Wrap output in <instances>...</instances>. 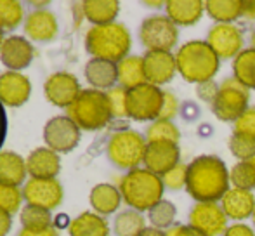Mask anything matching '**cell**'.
Wrapping results in <instances>:
<instances>
[{"mask_svg":"<svg viewBox=\"0 0 255 236\" xmlns=\"http://www.w3.org/2000/svg\"><path fill=\"white\" fill-rule=\"evenodd\" d=\"M229 188V169L219 156L202 155L188 163L186 191L196 203H219Z\"/></svg>","mask_w":255,"mask_h":236,"instance_id":"6da1fadb","label":"cell"},{"mask_svg":"<svg viewBox=\"0 0 255 236\" xmlns=\"http://www.w3.org/2000/svg\"><path fill=\"white\" fill-rule=\"evenodd\" d=\"M177 73L189 84H203L214 80L221 68V59L212 51L207 40H189L175 52Z\"/></svg>","mask_w":255,"mask_h":236,"instance_id":"7a4b0ae2","label":"cell"},{"mask_svg":"<svg viewBox=\"0 0 255 236\" xmlns=\"http://www.w3.org/2000/svg\"><path fill=\"white\" fill-rule=\"evenodd\" d=\"M132 37L127 26L122 23H110L91 26L85 33V49L92 58L120 63L130 56Z\"/></svg>","mask_w":255,"mask_h":236,"instance_id":"3957f363","label":"cell"},{"mask_svg":"<svg viewBox=\"0 0 255 236\" xmlns=\"http://www.w3.org/2000/svg\"><path fill=\"white\" fill-rule=\"evenodd\" d=\"M118 189L124 202L130 209L137 212H148L151 207L163 200L165 186L160 176L153 174L146 167H137L134 170H128L120 179Z\"/></svg>","mask_w":255,"mask_h":236,"instance_id":"277c9868","label":"cell"},{"mask_svg":"<svg viewBox=\"0 0 255 236\" xmlns=\"http://www.w3.org/2000/svg\"><path fill=\"white\" fill-rule=\"evenodd\" d=\"M66 112L80 130H101L113 118L108 94L96 89L82 91Z\"/></svg>","mask_w":255,"mask_h":236,"instance_id":"5b68a950","label":"cell"},{"mask_svg":"<svg viewBox=\"0 0 255 236\" xmlns=\"http://www.w3.org/2000/svg\"><path fill=\"white\" fill-rule=\"evenodd\" d=\"M148 141L142 134L132 128L115 132L106 146V155L115 167L122 170H134L144 163Z\"/></svg>","mask_w":255,"mask_h":236,"instance_id":"8992f818","label":"cell"},{"mask_svg":"<svg viewBox=\"0 0 255 236\" xmlns=\"http://www.w3.org/2000/svg\"><path fill=\"white\" fill-rule=\"evenodd\" d=\"M210 108L221 121L235 123L250 108V89L240 84L235 77L224 78L219 84L217 98Z\"/></svg>","mask_w":255,"mask_h":236,"instance_id":"52a82bcc","label":"cell"},{"mask_svg":"<svg viewBox=\"0 0 255 236\" xmlns=\"http://www.w3.org/2000/svg\"><path fill=\"white\" fill-rule=\"evenodd\" d=\"M139 40L148 51H165L172 49L179 42V26L167 14H153L141 23L139 28Z\"/></svg>","mask_w":255,"mask_h":236,"instance_id":"ba28073f","label":"cell"},{"mask_svg":"<svg viewBox=\"0 0 255 236\" xmlns=\"http://www.w3.org/2000/svg\"><path fill=\"white\" fill-rule=\"evenodd\" d=\"M163 106V91L156 85L142 84L127 91V115L135 121H154Z\"/></svg>","mask_w":255,"mask_h":236,"instance_id":"9c48e42d","label":"cell"},{"mask_svg":"<svg viewBox=\"0 0 255 236\" xmlns=\"http://www.w3.org/2000/svg\"><path fill=\"white\" fill-rule=\"evenodd\" d=\"M80 127L68 115L52 117L44 127V141L56 153H70L80 142Z\"/></svg>","mask_w":255,"mask_h":236,"instance_id":"30bf717a","label":"cell"},{"mask_svg":"<svg viewBox=\"0 0 255 236\" xmlns=\"http://www.w3.org/2000/svg\"><path fill=\"white\" fill-rule=\"evenodd\" d=\"M207 44L219 59H235L243 51L245 35L238 24H214L208 30Z\"/></svg>","mask_w":255,"mask_h":236,"instance_id":"8fae6325","label":"cell"},{"mask_svg":"<svg viewBox=\"0 0 255 236\" xmlns=\"http://www.w3.org/2000/svg\"><path fill=\"white\" fill-rule=\"evenodd\" d=\"M189 226L205 236H221L228 230V216L221 203H195L189 210Z\"/></svg>","mask_w":255,"mask_h":236,"instance_id":"7c38bea8","label":"cell"},{"mask_svg":"<svg viewBox=\"0 0 255 236\" xmlns=\"http://www.w3.org/2000/svg\"><path fill=\"white\" fill-rule=\"evenodd\" d=\"M80 82L73 73L57 71L47 77L44 84V94L51 105L57 108H70L80 96Z\"/></svg>","mask_w":255,"mask_h":236,"instance_id":"4fadbf2b","label":"cell"},{"mask_svg":"<svg viewBox=\"0 0 255 236\" xmlns=\"http://www.w3.org/2000/svg\"><path fill=\"white\" fill-rule=\"evenodd\" d=\"M24 202L28 205L40 207L45 210H54L63 202V186L57 179H28L23 188Z\"/></svg>","mask_w":255,"mask_h":236,"instance_id":"5bb4252c","label":"cell"},{"mask_svg":"<svg viewBox=\"0 0 255 236\" xmlns=\"http://www.w3.org/2000/svg\"><path fill=\"white\" fill-rule=\"evenodd\" d=\"M144 71L148 84L161 87L174 80L177 73V63H175V54L165 51H148L144 56Z\"/></svg>","mask_w":255,"mask_h":236,"instance_id":"9a60e30c","label":"cell"},{"mask_svg":"<svg viewBox=\"0 0 255 236\" xmlns=\"http://www.w3.org/2000/svg\"><path fill=\"white\" fill-rule=\"evenodd\" d=\"M181 163V149L174 142H148L142 165L156 176H165Z\"/></svg>","mask_w":255,"mask_h":236,"instance_id":"2e32d148","label":"cell"},{"mask_svg":"<svg viewBox=\"0 0 255 236\" xmlns=\"http://www.w3.org/2000/svg\"><path fill=\"white\" fill-rule=\"evenodd\" d=\"M31 84L26 75L19 71H3L0 73V103L3 106L17 108L30 99Z\"/></svg>","mask_w":255,"mask_h":236,"instance_id":"e0dca14e","label":"cell"},{"mask_svg":"<svg viewBox=\"0 0 255 236\" xmlns=\"http://www.w3.org/2000/svg\"><path fill=\"white\" fill-rule=\"evenodd\" d=\"M33 54V45L30 44L28 38L12 35L3 40L2 49H0V61L9 71H19L30 66Z\"/></svg>","mask_w":255,"mask_h":236,"instance_id":"ac0fdd59","label":"cell"},{"mask_svg":"<svg viewBox=\"0 0 255 236\" xmlns=\"http://www.w3.org/2000/svg\"><path fill=\"white\" fill-rule=\"evenodd\" d=\"M219 203H221L222 210H224V214L228 216V219L242 223V221L254 216L255 196H254V191H249V189L229 188V191L222 196V200Z\"/></svg>","mask_w":255,"mask_h":236,"instance_id":"d6986e66","label":"cell"},{"mask_svg":"<svg viewBox=\"0 0 255 236\" xmlns=\"http://www.w3.org/2000/svg\"><path fill=\"white\" fill-rule=\"evenodd\" d=\"M84 75L87 84L91 85V89H96V91L108 92L110 89L117 87V82H118L117 63L92 58L85 64Z\"/></svg>","mask_w":255,"mask_h":236,"instance_id":"ffe728a7","label":"cell"},{"mask_svg":"<svg viewBox=\"0 0 255 236\" xmlns=\"http://www.w3.org/2000/svg\"><path fill=\"white\" fill-rule=\"evenodd\" d=\"M24 33L30 40L47 42L57 35V17L52 10L35 9L24 19Z\"/></svg>","mask_w":255,"mask_h":236,"instance_id":"44dd1931","label":"cell"},{"mask_svg":"<svg viewBox=\"0 0 255 236\" xmlns=\"http://www.w3.org/2000/svg\"><path fill=\"white\" fill-rule=\"evenodd\" d=\"M26 170L31 179H56L61 160L51 148H37L26 156Z\"/></svg>","mask_w":255,"mask_h":236,"instance_id":"7402d4cb","label":"cell"},{"mask_svg":"<svg viewBox=\"0 0 255 236\" xmlns=\"http://www.w3.org/2000/svg\"><path fill=\"white\" fill-rule=\"evenodd\" d=\"M203 12V0H168L165 2V14L177 26H193L202 19Z\"/></svg>","mask_w":255,"mask_h":236,"instance_id":"603a6c76","label":"cell"},{"mask_svg":"<svg viewBox=\"0 0 255 236\" xmlns=\"http://www.w3.org/2000/svg\"><path fill=\"white\" fill-rule=\"evenodd\" d=\"M122 202V193L117 186L101 182L92 188L91 195H89V203L92 207V212L99 214V216H111L120 209Z\"/></svg>","mask_w":255,"mask_h":236,"instance_id":"cb8c5ba5","label":"cell"},{"mask_svg":"<svg viewBox=\"0 0 255 236\" xmlns=\"http://www.w3.org/2000/svg\"><path fill=\"white\" fill-rule=\"evenodd\" d=\"M26 176V160L23 156L14 151H0V184L19 188Z\"/></svg>","mask_w":255,"mask_h":236,"instance_id":"d4e9b609","label":"cell"},{"mask_svg":"<svg viewBox=\"0 0 255 236\" xmlns=\"http://www.w3.org/2000/svg\"><path fill=\"white\" fill-rule=\"evenodd\" d=\"M70 236H110V224L96 212H82L68 226Z\"/></svg>","mask_w":255,"mask_h":236,"instance_id":"484cf974","label":"cell"},{"mask_svg":"<svg viewBox=\"0 0 255 236\" xmlns=\"http://www.w3.org/2000/svg\"><path fill=\"white\" fill-rule=\"evenodd\" d=\"M118 68V84L120 87L132 91L142 84H148L144 71V59L142 56H127L117 64Z\"/></svg>","mask_w":255,"mask_h":236,"instance_id":"4316f807","label":"cell"},{"mask_svg":"<svg viewBox=\"0 0 255 236\" xmlns=\"http://www.w3.org/2000/svg\"><path fill=\"white\" fill-rule=\"evenodd\" d=\"M82 12L92 26L115 23L120 12V2L117 0H87L82 2Z\"/></svg>","mask_w":255,"mask_h":236,"instance_id":"83f0119b","label":"cell"},{"mask_svg":"<svg viewBox=\"0 0 255 236\" xmlns=\"http://www.w3.org/2000/svg\"><path fill=\"white\" fill-rule=\"evenodd\" d=\"M242 0H207L205 12L215 21V24H233L242 17Z\"/></svg>","mask_w":255,"mask_h":236,"instance_id":"f1b7e54d","label":"cell"},{"mask_svg":"<svg viewBox=\"0 0 255 236\" xmlns=\"http://www.w3.org/2000/svg\"><path fill=\"white\" fill-rule=\"evenodd\" d=\"M146 219L142 212L134 209L122 210L117 214L113 223V231L117 236H139L146 230Z\"/></svg>","mask_w":255,"mask_h":236,"instance_id":"f546056e","label":"cell"},{"mask_svg":"<svg viewBox=\"0 0 255 236\" xmlns=\"http://www.w3.org/2000/svg\"><path fill=\"white\" fill-rule=\"evenodd\" d=\"M233 77L247 89H255V49H243L233 59Z\"/></svg>","mask_w":255,"mask_h":236,"instance_id":"4dcf8cb0","label":"cell"},{"mask_svg":"<svg viewBox=\"0 0 255 236\" xmlns=\"http://www.w3.org/2000/svg\"><path fill=\"white\" fill-rule=\"evenodd\" d=\"M19 221H21L23 230L44 231V230L54 228L51 212L35 205H24V209L21 210V214H19Z\"/></svg>","mask_w":255,"mask_h":236,"instance_id":"1f68e13d","label":"cell"},{"mask_svg":"<svg viewBox=\"0 0 255 236\" xmlns=\"http://www.w3.org/2000/svg\"><path fill=\"white\" fill-rule=\"evenodd\" d=\"M146 141L148 142H174L179 144V139H181V132L179 127L170 120H154L149 123V127L146 128Z\"/></svg>","mask_w":255,"mask_h":236,"instance_id":"d6a6232c","label":"cell"},{"mask_svg":"<svg viewBox=\"0 0 255 236\" xmlns=\"http://www.w3.org/2000/svg\"><path fill=\"white\" fill-rule=\"evenodd\" d=\"M175 217H177V209L168 200H161V202H158L156 205L148 210L149 224L153 228H156V230L167 231L168 228L174 226Z\"/></svg>","mask_w":255,"mask_h":236,"instance_id":"836d02e7","label":"cell"},{"mask_svg":"<svg viewBox=\"0 0 255 236\" xmlns=\"http://www.w3.org/2000/svg\"><path fill=\"white\" fill-rule=\"evenodd\" d=\"M23 19V3L17 0H0V30H16Z\"/></svg>","mask_w":255,"mask_h":236,"instance_id":"e575fe53","label":"cell"},{"mask_svg":"<svg viewBox=\"0 0 255 236\" xmlns=\"http://www.w3.org/2000/svg\"><path fill=\"white\" fill-rule=\"evenodd\" d=\"M229 179H231L233 188L240 189H255V170L250 162H238L231 170H229Z\"/></svg>","mask_w":255,"mask_h":236,"instance_id":"d590c367","label":"cell"},{"mask_svg":"<svg viewBox=\"0 0 255 236\" xmlns=\"http://www.w3.org/2000/svg\"><path fill=\"white\" fill-rule=\"evenodd\" d=\"M229 151L240 162H249L255 156V139L233 132V135L229 137Z\"/></svg>","mask_w":255,"mask_h":236,"instance_id":"8d00e7d4","label":"cell"},{"mask_svg":"<svg viewBox=\"0 0 255 236\" xmlns=\"http://www.w3.org/2000/svg\"><path fill=\"white\" fill-rule=\"evenodd\" d=\"M23 189L16 188V186H3L0 184V209L5 210L7 214H16L21 209L23 203Z\"/></svg>","mask_w":255,"mask_h":236,"instance_id":"74e56055","label":"cell"},{"mask_svg":"<svg viewBox=\"0 0 255 236\" xmlns=\"http://www.w3.org/2000/svg\"><path fill=\"white\" fill-rule=\"evenodd\" d=\"M165 189H170V191H179V189H186L188 184V165L186 163H179L172 170H168L165 176H161Z\"/></svg>","mask_w":255,"mask_h":236,"instance_id":"f35d334b","label":"cell"},{"mask_svg":"<svg viewBox=\"0 0 255 236\" xmlns=\"http://www.w3.org/2000/svg\"><path fill=\"white\" fill-rule=\"evenodd\" d=\"M106 94H108V99H110L113 118H128V115H127V89L117 85V87L110 89Z\"/></svg>","mask_w":255,"mask_h":236,"instance_id":"ab89813d","label":"cell"},{"mask_svg":"<svg viewBox=\"0 0 255 236\" xmlns=\"http://www.w3.org/2000/svg\"><path fill=\"white\" fill-rule=\"evenodd\" d=\"M235 132L255 139V106L247 110V112L235 121Z\"/></svg>","mask_w":255,"mask_h":236,"instance_id":"60d3db41","label":"cell"},{"mask_svg":"<svg viewBox=\"0 0 255 236\" xmlns=\"http://www.w3.org/2000/svg\"><path fill=\"white\" fill-rule=\"evenodd\" d=\"M179 110H181V103H179L177 96L170 91H163V106H161V113H160L161 120L174 121V118L177 117Z\"/></svg>","mask_w":255,"mask_h":236,"instance_id":"b9f144b4","label":"cell"},{"mask_svg":"<svg viewBox=\"0 0 255 236\" xmlns=\"http://www.w3.org/2000/svg\"><path fill=\"white\" fill-rule=\"evenodd\" d=\"M217 92H219V84L214 80H208V82H203V84H198L196 85V96L202 99L203 103L207 105H214L215 98H217Z\"/></svg>","mask_w":255,"mask_h":236,"instance_id":"7bdbcfd3","label":"cell"},{"mask_svg":"<svg viewBox=\"0 0 255 236\" xmlns=\"http://www.w3.org/2000/svg\"><path fill=\"white\" fill-rule=\"evenodd\" d=\"M165 235L167 236H205L203 233L196 231L195 228L189 226V224H174V226L165 231Z\"/></svg>","mask_w":255,"mask_h":236,"instance_id":"ee69618b","label":"cell"},{"mask_svg":"<svg viewBox=\"0 0 255 236\" xmlns=\"http://www.w3.org/2000/svg\"><path fill=\"white\" fill-rule=\"evenodd\" d=\"M222 236H255L254 228H250L249 224H243V223H236L228 226L226 233Z\"/></svg>","mask_w":255,"mask_h":236,"instance_id":"f6af8a7d","label":"cell"},{"mask_svg":"<svg viewBox=\"0 0 255 236\" xmlns=\"http://www.w3.org/2000/svg\"><path fill=\"white\" fill-rule=\"evenodd\" d=\"M12 228V217L5 210L0 209V236H5Z\"/></svg>","mask_w":255,"mask_h":236,"instance_id":"bcb514c9","label":"cell"},{"mask_svg":"<svg viewBox=\"0 0 255 236\" xmlns=\"http://www.w3.org/2000/svg\"><path fill=\"white\" fill-rule=\"evenodd\" d=\"M7 135V115H5V108L0 103V148H2L3 141H5Z\"/></svg>","mask_w":255,"mask_h":236,"instance_id":"7dc6e473","label":"cell"},{"mask_svg":"<svg viewBox=\"0 0 255 236\" xmlns=\"http://www.w3.org/2000/svg\"><path fill=\"white\" fill-rule=\"evenodd\" d=\"M242 17H245V19H249V21L255 19V0H247V2H243Z\"/></svg>","mask_w":255,"mask_h":236,"instance_id":"c3c4849f","label":"cell"},{"mask_svg":"<svg viewBox=\"0 0 255 236\" xmlns=\"http://www.w3.org/2000/svg\"><path fill=\"white\" fill-rule=\"evenodd\" d=\"M17 236H57V231H56V228H51V230H44V231L21 230Z\"/></svg>","mask_w":255,"mask_h":236,"instance_id":"681fc988","label":"cell"},{"mask_svg":"<svg viewBox=\"0 0 255 236\" xmlns=\"http://www.w3.org/2000/svg\"><path fill=\"white\" fill-rule=\"evenodd\" d=\"M139 236H167V235H165L163 230H156V228L149 226V228H146V230L142 231Z\"/></svg>","mask_w":255,"mask_h":236,"instance_id":"f907efd6","label":"cell"},{"mask_svg":"<svg viewBox=\"0 0 255 236\" xmlns=\"http://www.w3.org/2000/svg\"><path fill=\"white\" fill-rule=\"evenodd\" d=\"M144 5H148V7H165V2H144Z\"/></svg>","mask_w":255,"mask_h":236,"instance_id":"816d5d0a","label":"cell"},{"mask_svg":"<svg viewBox=\"0 0 255 236\" xmlns=\"http://www.w3.org/2000/svg\"><path fill=\"white\" fill-rule=\"evenodd\" d=\"M250 42H252V49H255V30L252 31V37H250Z\"/></svg>","mask_w":255,"mask_h":236,"instance_id":"f5cc1de1","label":"cell"},{"mask_svg":"<svg viewBox=\"0 0 255 236\" xmlns=\"http://www.w3.org/2000/svg\"><path fill=\"white\" fill-rule=\"evenodd\" d=\"M3 40H5V38H3V31L0 30V49H2V44H3Z\"/></svg>","mask_w":255,"mask_h":236,"instance_id":"db71d44e","label":"cell"},{"mask_svg":"<svg viewBox=\"0 0 255 236\" xmlns=\"http://www.w3.org/2000/svg\"><path fill=\"white\" fill-rule=\"evenodd\" d=\"M249 162H250V163H252V167H254V170H255V156H254V158H252V160H249Z\"/></svg>","mask_w":255,"mask_h":236,"instance_id":"11a10c76","label":"cell"},{"mask_svg":"<svg viewBox=\"0 0 255 236\" xmlns=\"http://www.w3.org/2000/svg\"><path fill=\"white\" fill-rule=\"evenodd\" d=\"M252 219H254V226H255V210H254V216H252Z\"/></svg>","mask_w":255,"mask_h":236,"instance_id":"9f6ffc18","label":"cell"}]
</instances>
